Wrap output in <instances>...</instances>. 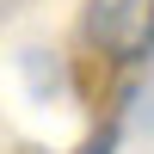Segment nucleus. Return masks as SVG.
<instances>
[{"instance_id":"f257e3e1","label":"nucleus","mask_w":154,"mask_h":154,"mask_svg":"<svg viewBox=\"0 0 154 154\" xmlns=\"http://www.w3.org/2000/svg\"><path fill=\"white\" fill-rule=\"evenodd\" d=\"M86 37L99 43V56H142L148 0H86Z\"/></svg>"},{"instance_id":"f03ea898","label":"nucleus","mask_w":154,"mask_h":154,"mask_svg":"<svg viewBox=\"0 0 154 154\" xmlns=\"http://www.w3.org/2000/svg\"><path fill=\"white\" fill-rule=\"evenodd\" d=\"M148 49H154V0H148Z\"/></svg>"}]
</instances>
